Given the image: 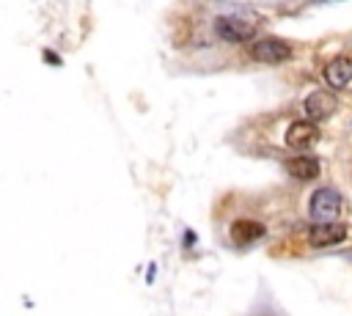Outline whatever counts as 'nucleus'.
Masks as SVG:
<instances>
[{
	"instance_id": "obj_5",
	"label": "nucleus",
	"mask_w": 352,
	"mask_h": 316,
	"mask_svg": "<svg viewBox=\"0 0 352 316\" xmlns=\"http://www.w3.org/2000/svg\"><path fill=\"white\" fill-rule=\"evenodd\" d=\"M283 140H286L289 148L305 151V148H311V146L319 140V129H316V124H311L308 118H305V121H292L289 129H286V135H283Z\"/></svg>"
},
{
	"instance_id": "obj_8",
	"label": "nucleus",
	"mask_w": 352,
	"mask_h": 316,
	"mask_svg": "<svg viewBox=\"0 0 352 316\" xmlns=\"http://www.w3.org/2000/svg\"><path fill=\"white\" fill-rule=\"evenodd\" d=\"M286 173L294 176L297 181H311V179L319 176V162L314 157H305V154L292 157V159H286Z\"/></svg>"
},
{
	"instance_id": "obj_9",
	"label": "nucleus",
	"mask_w": 352,
	"mask_h": 316,
	"mask_svg": "<svg viewBox=\"0 0 352 316\" xmlns=\"http://www.w3.org/2000/svg\"><path fill=\"white\" fill-rule=\"evenodd\" d=\"M261 234H264V225H261V223H253V220H236V223L231 225V239H234L236 245L256 242Z\"/></svg>"
},
{
	"instance_id": "obj_2",
	"label": "nucleus",
	"mask_w": 352,
	"mask_h": 316,
	"mask_svg": "<svg viewBox=\"0 0 352 316\" xmlns=\"http://www.w3.org/2000/svg\"><path fill=\"white\" fill-rule=\"evenodd\" d=\"M250 55L258 63H283L292 58V47L278 36H258L250 44Z\"/></svg>"
},
{
	"instance_id": "obj_6",
	"label": "nucleus",
	"mask_w": 352,
	"mask_h": 316,
	"mask_svg": "<svg viewBox=\"0 0 352 316\" xmlns=\"http://www.w3.org/2000/svg\"><path fill=\"white\" fill-rule=\"evenodd\" d=\"M346 239V225L341 223H314L308 231V245L311 247H333Z\"/></svg>"
},
{
	"instance_id": "obj_4",
	"label": "nucleus",
	"mask_w": 352,
	"mask_h": 316,
	"mask_svg": "<svg viewBox=\"0 0 352 316\" xmlns=\"http://www.w3.org/2000/svg\"><path fill=\"white\" fill-rule=\"evenodd\" d=\"M302 110H305L308 121H311V124H316V121L330 118V115L338 110V99H336L330 91H322V88H319V91H311V93L305 96Z\"/></svg>"
},
{
	"instance_id": "obj_1",
	"label": "nucleus",
	"mask_w": 352,
	"mask_h": 316,
	"mask_svg": "<svg viewBox=\"0 0 352 316\" xmlns=\"http://www.w3.org/2000/svg\"><path fill=\"white\" fill-rule=\"evenodd\" d=\"M214 30L223 41H234V44L256 41L258 16L253 11H228V14H220L214 19Z\"/></svg>"
},
{
	"instance_id": "obj_7",
	"label": "nucleus",
	"mask_w": 352,
	"mask_h": 316,
	"mask_svg": "<svg viewBox=\"0 0 352 316\" xmlns=\"http://www.w3.org/2000/svg\"><path fill=\"white\" fill-rule=\"evenodd\" d=\"M322 77H324V82L333 91L346 88L352 82V60L349 58H333V60H327L324 69H322Z\"/></svg>"
},
{
	"instance_id": "obj_3",
	"label": "nucleus",
	"mask_w": 352,
	"mask_h": 316,
	"mask_svg": "<svg viewBox=\"0 0 352 316\" xmlns=\"http://www.w3.org/2000/svg\"><path fill=\"white\" fill-rule=\"evenodd\" d=\"M341 212V195L333 187H319L311 195V217L316 223H338Z\"/></svg>"
}]
</instances>
